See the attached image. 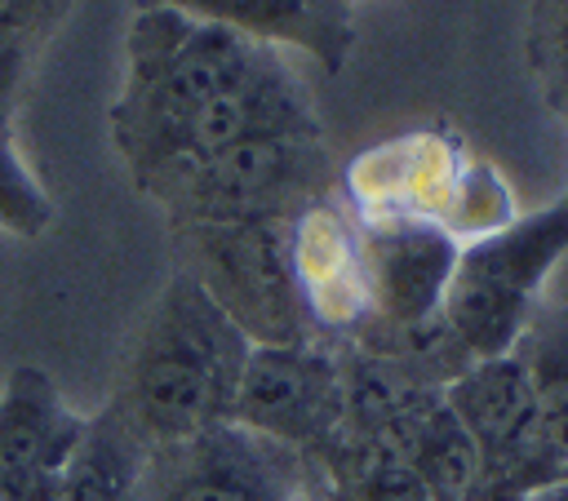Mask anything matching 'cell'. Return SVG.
Masks as SVG:
<instances>
[{"label": "cell", "mask_w": 568, "mask_h": 501, "mask_svg": "<svg viewBox=\"0 0 568 501\" xmlns=\"http://www.w3.org/2000/svg\"><path fill=\"white\" fill-rule=\"evenodd\" d=\"M399 461H408L417 470V479L426 483L430 501H475L479 488V448L466 434V426L453 417V408L444 403V390L430 395L413 421L399 434Z\"/></svg>", "instance_id": "4fadbf2b"}, {"label": "cell", "mask_w": 568, "mask_h": 501, "mask_svg": "<svg viewBox=\"0 0 568 501\" xmlns=\"http://www.w3.org/2000/svg\"><path fill=\"white\" fill-rule=\"evenodd\" d=\"M346 4H351V9H355V4H359V0H346Z\"/></svg>", "instance_id": "d6986e66"}, {"label": "cell", "mask_w": 568, "mask_h": 501, "mask_svg": "<svg viewBox=\"0 0 568 501\" xmlns=\"http://www.w3.org/2000/svg\"><path fill=\"white\" fill-rule=\"evenodd\" d=\"M288 239H293V275L315 333L351 341L373 319L355 213L337 195L315 200L293 217Z\"/></svg>", "instance_id": "8fae6325"}, {"label": "cell", "mask_w": 568, "mask_h": 501, "mask_svg": "<svg viewBox=\"0 0 568 501\" xmlns=\"http://www.w3.org/2000/svg\"><path fill=\"white\" fill-rule=\"evenodd\" d=\"M75 0H0V35L27 40L44 53V44L62 31Z\"/></svg>", "instance_id": "ac0fdd59"}, {"label": "cell", "mask_w": 568, "mask_h": 501, "mask_svg": "<svg viewBox=\"0 0 568 501\" xmlns=\"http://www.w3.org/2000/svg\"><path fill=\"white\" fill-rule=\"evenodd\" d=\"M359 222V217H355ZM364 279L377 328H413L444 315L462 244L430 222H359ZM364 324V328H368Z\"/></svg>", "instance_id": "9c48e42d"}, {"label": "cell", "mask_w": 568, "mask_h": 501, "mask_svg": "<svg viewBox=\"0 0 568 501\" xmlns=\"http://www.w3.org/2000/svg\"><path fill=\"white\" fill-rule=\"evenodd\" d=\"M253 341L213 306V297L173 270L138 324L106 408L151 448L195 439L235 412L240 372Z\"/></svg>", "instance_id": "6da1fadb"}, {"label": "cell", "mask_w": 568, "mask_h": 501, "mask_svg": "<svg viewBox=\"0 0 568 501\" xmlns=\"http://www.w3.org/2000/svg\"><path fill=\"white\" fill-rule=\"evenodd\" d=\"M568 248V186L550 208L515 217L488 239L462 248L453 288L444 297V319L470 359H493L519 346L532 310L537 288L550 266Z\"/></svg>", "instance_id": "8992f818"}, {"label": "cell", "mask_w": 568, "mask_h": 501, "mask_svg": "<svg viewBox=\"0 0 568 501\" xmlns=\"http://www.w3.org/2000/svg\"><path fill=\"white\" fill-rule=\"evenodd\" d=\"M146 443L111 412H93L84 434L53 488V501H133L142 479Z\"/></svg>", "instance_id": "5bb4252c"}, {"label": "cell", "mask_w": 568, "mask_h": 501, "mask_svg": "<svg viewBox=\"0 0 568 501\" xmlns=\"http://www.w3.org/2000/svg\"><path fill=\"white\" fill-rule=\"evenodd\" d=\"M342 186L359 222H430L462 248L519 217L501 173L444 124H422L359 151Z\"/></svg>", "instance_id": "3957f363"}, {"label": "cell", "mask_w": 568, "mask_h": 501, "mask_svg": "<svg viewBox=\"0 0 568 501\" xmlns=\"http://www.w3.org/2000/svg\"><path fill=\"white\" fill-rule=\"evenodd\" d=\"M84 421L44 368L18 364L0 386V501H53Z\"/></svg>", "instance_id": "30bf717a"}, {"label": "cell", "mask_w": 568, "mask_h": 501, "mask_svg": "<svg viewBox=\"0 0 568 501\" xmlns=\"http://www.w3.org/2000/svg\"><path fill=\"white\" fill-rule=\"evenodd\" d=\"M280 49L178 9H133L124 31V75L111 98V146L133 186L155 177L191 120L222 93L271 67Z\"/></svg>", "instance_id": "7a4b0ae2"}, {"label": "cell", "mask_w": 568, "mask_h": 501, "mask_svg": "<svg viewBox=\"0 0 568 501\" xmlns=\"http://www.w3.org/2000/svg\"><path fill=\"white\" fill-rule=\"evenodd\" d=\"M333 191H337V168L320 133L253 137L142 186V195L160 204L173 231L213 226V222L297 217L306 204L328 200Z\"/></svg>", "instance_id": "277c9868"}, {"label": "cell", "mask_w": 568, "mask_h": 501, "mask_svg": "<svg viewBox=\"0 0 568 501\" xmlns=\"http://www.w3.org/2000/svg\"><path fill=\"white\" fill-rule=\"evenodd\" d=\"M537 386V452L550 470L568 474V301L528 319L519 346Z\"/></svg>", "instance_id": "9a60e30c"}, {"label": "cell", "mask_w": 568, "mask_h": 501, "mask_svg": "<svg viewBox=\"0 0 568 501\" xmlns=\"http://www.w3.org/2000/svg\"><path fill=\"white\" fill-rule=\"evenodd\" d=\"M288 226L293 217L213 222V226L173 231L182 270L213 297V306L253 346L324 341L306 315V301L293 275Z\"/></svg>", "instance_id": "5b68a950"}, {"label": "cell", "mask_w": 568, "mask_h": 501, "mask_svg": "<svg viewBox=\"0 0 568 501\" xmlns=\"http://www.w3.org/2000/svg\"><path fill=\"white\" fill-rule=\"evenodd\" d=\"M311 457L235 421L151 448L133 501H306Z\"/></svg>", "instance_id": "52a82bcc"}, {"label": "cell", "mask_w": 568, "mask_h": 501, "mask_svg": "<svg viewBox=\"0 0 568 501\" xmlns=\"http://www.w3.org/2000/svg\"><path fill=\"white\" fill-rule=\"evenodd\" d=\"M528 67L541 102L568 120V0H528Z\"/></svg>", "instance_id": "e0dca14e"}, {"label": "cell", "mask_w": 568, "mask_h": 501, "mask_svg": "<svg viewBox=\"0 0 568 501\" xmlns=\"http://www.w3.org/2000/svg\"><path fill=\"white\" fill-rule=\"evenodd\" d=\"M133 9H178L280 53L293 49L333 75L355 49V13L346 0H133Z\"/></svg>", "instance_id": "7c38bea8"}, {"label": "cell", "mask_w": 568, "mask_h": 501, "mask_svg": "<svg viewBox=\"0 0 568 501\" xmlns=\"http://www.w3.org/2000/svg\"><path fill=\"white\" fill-rule=\"evenodd\" d=\"M235 426L324 461L346 426L342 355L324 341L253 346L235 390Z\"/></svg>", "instance_id": "ba28073f"}, {"label": "cell", "mask_w": 568, "mask_h": 501, "mask_svg": "<svg viewBox=\"0 0 568 501\" xmlns=\"http://www.w3.org/2000/svg\"><path fill=\"white\" fill-rule=\"evenodd\" d=\"M53 222H58L53 195L22 160L13 124H0V231L18 239H40Z\"/></svg>", "instance_id": "2e32d148"}]
</instances>
